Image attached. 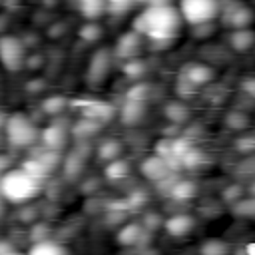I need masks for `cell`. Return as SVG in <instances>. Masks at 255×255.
Here are the masks:
<instances>
[{"label": "cell", "instance_id": "f35d334b", "mask_svg": "<svg viewBox=\"0 0 255 255\" xmlns=\"http://www.w3.org/2000/svg\"><path fill=\"white\" fill-rule=\"evenodd\" d=\"M6 251H12V245L8 241H0V253H6Z\"/></svg>", "mask_w": 255, "mask_h": 255}, {"label": "cell", "instance_id": "f1b7e54d", "mask_svg": "<svg viewBox=\"0 0 255 255\" xmlns=\"http://www.w3.org/2000/svg\"><path fill=\"white\" fill-rule=\"evenodd\" d=\"M78 36H80L84 42H96V40L102 36V28H100L96 22H88V24H84V26L80 28Z\"/></svg>", "mask_w": 255, "mask_h": 255}, {"label": "cell", "instance_id": "7a4b0ae2", "mask_svg": "<svg viewBox=\"0 0 255 255\" xmlns=\"http://www.w3.org/2000/svg\"><path fill=\"white\" fill-rule=\"evenodd\" d=\"M40 187H42V181L32 177L22 167L8 169L0 177V193H2L4 199L12 201V203H26V201H30L32 197L38 195Z\"/></svg>", "mask_w": 255, "mask_h": 255}, {"label": "cell", "instance_id": "277c9868", "mask_svg": "<svg viewBox=\"0 0 255 255\" xmlns=\"http://www.w3.org/2000/svg\"><path fill=\"white\" fill-rule=\"evenodd\" d=\"M179 16L191 26H203L219 16V0H181Z\"/></svg>", "mask_w": 255, "mask_h": 255}, {"label": "cell", "instance_id": "8fae6325", "mask_svg": "<svg viewBox=\"0 0 255 255\" xmlns=\"http://www.w3.org/2000/svg\"><path fill=\"white\" fill-rule=\"evenodd\" d=\"M141 173H143L147 179H151V181H163L165 177H169L171 169H169L167 161L155 153V155L147 157V159L141 163Z\"/></svg>", "mask_w": 255, "mask_h": 255}, {"label": "cell", "instance_id": "44dd1931", "mask_svg": "<svg viewBox=\"0 0 255 255\" xmlns=\"http://www.w3.org/2000/svg\"><path fill=\"white\" fill-rule=\"evenodd\" d=\"M22 169H26V171H28L32 177H36L38 181H42L44 177H48V175L52 173V169H50V167H48V165H46V163H44V161H42L38 155L30 157V159H28V161L22 165Z\"/></svg>", "mask_w": 255, "mask_h": 255}, {"label": "cell", "instance_id": "8992f818", "mask_svg": "<svg viewBox=\"0 0 255 255\" xmlns=\"http://www.w3.org/2000/svg\"><path fill=\"white\" fill-rule=\"evenodd\" d=\"M219 14H221L223 26H227L231 30L247 28L251 24V20H253L251 10L245 4H241L239 0H231V2L219 0Z\"/></svg>", "mask_w": 255, "mask_h": 255}, {"label": "cell", "instance_id": "74e56055", "mask_svg": "<svg viewBox=\"0 0 255 255\" xmlns=\"http://www.w3.org/2000/svg\"><path fill=\"white\" fill-rule=\"evenodd\" d=\"M249 96H253L255 94V88H253V80L251 78H245V82H243V86H241Z\"/></svg>", "mask_w": 255, "mask_h": 255}, {"label": "cell", "instance_id": "ac0fdd59", "mask_svg": "<svg viewBox=\"0 0 255 255\" xmlns=\"http://www.w3.org/2000/svg\"><path fill=\"white\" fill-rule=\"evenodd\" d=\"M253 32L249 28H239V30H233L231 36H229V44L235 52H247L251 46H253Z\"/></svg>", "mask_w": 255, "mask_h": 255}, {"label": "cell", "instance_id": "1f68e13d", "mask_svg": "<svg viewBox=\"0 0 255 255\" xmlns=\"http://www.w3.org/2000/svg\"><path fill=\"white\" fill-rule=\"evenodd\" d=\"M145 98H147V86H145V84H135V86L126 94V100L145 102Z\"/></svg>", "mask_w": 255, "mask_h": 255}, {"label": "cell", "instance_id": "cb8c5ba5", "mask_svg": "<svg viewBox=\"0 0 255 255\" xmlns=\"http://www.w3.org/2000/svg\"><path fill=\"white\" fill-rule=\"evenodd\" d=\"M169 191H171V195H173L175 199H189V197H193V195H195L197 187H195V183H193V181L179 179V181H175V183L169 187Z\"/></svg>", "mask_w": 255, "mask_h": 255}, {"label": "cell", "instance_id": "7402d4cb", "mask_svg": "<svg viewBox=\"0 0 255 255\" xmlns=\"http://www.w3.org/2000/svg\"><path fill=\"white\" fill-rule=\"evenodd\" d=\"M165 116L169 122L173 124H181L189 118V108L183 104V102H169L165 106Z\"/></svg>", "mask_w": 255, "mask_h": 255}, {"label": "cell", "instance_id": "9c48e42d", "mask_svg": "<svg viewBox=\"0 0 255 255\" xmlns=\"http://www.w3.org/2000/svg\"><path fill=\"white\" fill-rule=\"evenodd\" d=\"M78 106H80L84 118L96 120L98 124H104V122H108V120L114 116V108H112L108 102H104V100H94V98H90V100H82Z\"/></svg>", "mask_w": 255, "mask_h": 255}, {"label": "cell", "instance_id": "d590c367", "mask_svg": "<svg viewBox=\"0 0 255 255\" xmlns=\"http://www.w3.org/2000/svg\"><path fill=\"white\" fill-rule=\"evenodd\" d=\"M108 2V6H112V8H128L133 0H106Z\"/></svg>", "mask_w": 255, "mask_h": 255}, {"label": "cell", "instance_id": "ffe728a7", "mask_svg": "<svg viewBox=\"0 0 255 255\" xmlns=\"http://www.w3.org/2000/svg\"><path fill=\"white\" fill-rule=\"evenodd\" d=\"M129 173V163L128 161H124V159H112V161H108V165H106V169H104V175L108 177V179H112V181H120V179H124L126 175Z\"/></svg>", "mask_w": 255, "mask_h": 255}, {"label": "cell", "instance_id": "7c38bea8", "mask_svg": "<svg viewBox=\"0 0 255 255\" xmlns=\"http://www.w3.org/2000/svg\"><path fill=\"white\" fill-rule=\"evenodd\" d=\"M193 225H195V219L187 213H177L163 221V227L171 237H185L193 229Z\"/></svg>", "mask_w": 255, "mask_h": 255}, {"label": "cell", "instance_id": "603a6c76", "mask_svg": "<svg viewBox=\"0 0 255 255\" xmlns=\"http://www.w3.org/2000/svg\"><path fill=\"white\" fill-rule=\"evenodd\" d=\"M120 153H122V145H120L118 139H106V141H102L100 147H98V155H100V159H104V161H112V159L120 157Z\"/></svg>", "mask_w": 255, "mask_h": 255}, {"label": "cell", "instance_id": "836d02e7", "mask_svg": "<svg viewBox=\"0 0 255 255\" xmlns=\"http://www.w3.org/2000/svg\"><path fill=\"white\" fill-rule=\"evenodd\" d=\"M30 235H32V239H34V241H42V239H48V229H46V225L36 223Z\"/></svg>", "mask_w": 255, "mask_h": 255}, {"label": "cell", "instance_id": "ba28073f", "mask_svg": "<svg viewBox=\"0 0 255 255\" xmlns=\"http://www.w3.org/2000/svg\"><path fill=\"white\" fill-rule=\"evenodd\" d=\"M110 68H112V54H110V50H106V48L98 50L92 56L90 66H88V80L92 84H100L108 76Z\"/></svg>", "mask_w": 255, "mask_h": 255}, {"label": "cell", "instance_id": "d6986e66", "mask_svg": "<svg viewBox=\"0 0 255 255\" xmlns=\"http://www.w3.org/2000/svg\"><path fill=\"white\" fill-rule=\"evenodd\" d=\"M98 129H100V124H98L96 120H90V118H84V116H82V120H78V122L74 124L72 135H74L76 139H88V137L96 135Z\"/></svg>", "mask_w": 255, "mask_h": 255}, {"label": "cell", "instance_id": "60d3db41", "mask_svg": "<svg viewBox=\"0 0 255 255\" xmlns=\"http://www.w3.org/2000/svg\"><path fill=\"white\" fill-rule=\"evenodd\" d=\"M2 215H4V203L0 201V217H2Z\"/></svg>", "mask_w": 255, "mask_h": 255}, {"label": "cell", "instance_id": "9a60e30c", "mask_svg": "<svg viewBox=\"0 0 255 255\" xmlns=\"http://www.w3.org/2000/svg\"><path fill=\"white\" fill-rule=\"evenodd\" d=\"M78 10L88 22H94L108 10V2L106 0H80Z\"/></svg>", "mask_w": 255, "mask_h": 255}, {"label": "cell", "instance_id": "e575fe53", "mask_svg": "<svg viewBox=\"0 0 255 255\" xmlns=\"http://www.w3.org/2000/svg\"><path fill=\"white\" fill-rule=\"evenodd\" d=\"M237 149L239 151H251L253 149V137H245L237 141Z\"/></svg>", "mask_w": 255, "mask_h": 255}, {"label": "cell", "instance_id": "d6a6232c", "mask_svg": "<svg viewBox=\"0 0 255 255\" xmlns=\"http://www.w3.org/2000/svg\"><path fill=\"white\" fill-rule=\"evenodd\" d=\"M143 229L145 231H153V229H157L159 225H163V221H161V217L159 215H155V213H149V215H145V219H143Z\"/></svg>", "mask_w": 255, "mask_h": 255}, {"label": "cell", "instance_id": "484cf974", "mask_svg": "<svg viewBox=\"0 0 255 255\" xmlns=\"http://www.w3.org/2000/svg\"><path fill=\"white\" fill-rule=\"evenodd\" d=\"M82 167H84V155H82L80 151H72V153L64 159V169H66V173H68L70 177L78 175V173L82 171Z\"/></svg>", "mask_w": 255, "mask_h": 255}, {"label": "cell", "instance_id": "5bb4252c", "mask_svg": "<svg viewBox=\"0 0 255 255\" xmlns=\"http://www.w3.org/2000/svg\"><path fill=\"white\" fill-rule=\"evenodd\" d=\"M147 235V231L143 229L141 223H126L120 231H118V241L122 245H141L143 237Z\"/></svg>", "mask_w": 255, "mask_h": 255}, {"label": "cell", "instance_id": "52a82bcc", "mask_svg": "<svg viewBox=\"0 0 255 255\" xmlns=\"http://www.w3.org/2000/svg\"><path fill=\"white\" fill-rule=\"evenodd\" d=\"M141 46H143V36L137 34L135 30H129V32H126L118 38V42L114 46V54L118 58L131 60L141 52Z\"/></svg>", "mask_w": 255, "mask_h": 255}, {"label": "cell", "instance_id": "3957f363", "mask_svg": "<svg viewBox=\"0 0 255 255\" xmlns=\"http://www.w3.org/2000/svg\"><path fill=\"white\" fill-rule=\"evenodd\" d=\"M4 131H6L8 143H12L14 147H28L40 137V131H38L36 124L26 114L8 116L6 124H4Z\"/></svg>", "mask_w": 255, "mask_h": 255}, {"label": "cell", "instance_id": "e0dca14e", "mask_svg": "<svg viewBox=\"0 0 255 255\" xmlns=\"http://www.w3.org/2000/svg\"><path fill=\"white\" fill-rule=\"evenodd\" d=\"M28 255H68V249L52 239H42V241H34Z\"/></svg>", "mask_w": 255, "mask_h": 255}, {"label": "cell", "instance_id": "83f0119b", "mask_svg": "<svg viewBox=\"0 0 255 255\" xmlns=\"http://www.w3.org/2000/svg\"><path fill=\"white\" fill-rule=\"evenodd\" d=\"M124 72H126V76H128V78H131V80H139V78L145 74V62L131 58V60H128V62H126Z\"/></svg>", "mask_w": 255, "mask_h": 255}, {"label": "cell", "instance_id": "4dcf8cb0", "mask_svg": "<svg viewBox=\"0 0 255 255\" xmlns=\"http://www.w3.org/2000/svg\"><path fill=\"white\" fill-rule=\"evenodd\" d=\"M253 199H237L235 201V213L237 215H243V217H251L255 207H253Z\"/></svg>", "mask_w": 255, "mask_h": 255}, {"label": "cell", "instance_id": "4316f807", "mask_svg": "<svg viewBox=\"0 0 255 255\" xmlns=\"http://www.w3.org/2000/svg\"><path fill=\"white\" fill-rule=\"evenodd\" d=\"M199 251L201 255H229V247L221 239H207Z\"/></svg>", "mask_w": 255, "mask_h": 255}, {"label": "cell", "instance_id": "ab89813d", "mask_svg": "<svg viewBox=\"0 0 255 255\" xmlns=\"http://www.w3.org/2000/svg\"><path fill=\"white\" fill-rule=\"evenodd\" d=\"M0 255H22V253H18V251H14V249H12V251H6V253H0Z\"/></svg>", "mask_w": 255, "mask_h": 255}, {"label": "cell", "instance_id": "d4e9b609", "mask_svg": "<svg viewBox=\"0 0 255 255\" xmlns=\"http://www.w3.org/2000/svg\"><path fill=\"white\" fill-rule=\"evenodd\" d=\"M66 104H68V102H66V98H64V96L54 94V96H48V98L42 102V110H44L46 114H50V116H56V114L64 112Z\"/></svg>", "mask_w": 255, "mask_h": 255}, {"label": "cell", "instance_id": "8d00e7d4", "mask_svg": "<svg viewBox=\"0 0 255 255\" xmlns=\"http://www.w3.org/2000/svg\"><path fill=\"white\" fill-rule=\"evenodd\" d=\"M10 169V159L6 155H0V177Z\"/></svg>", "mask_w": 255, "mask_h": 255}, {"label": "cell", "instance_id": "30bf717a", "mask_svg": "<svg viewBox=\"0 0 255 255\" xmlns=\"http://www.w3.org/2000/svg\"><path fill=\"white\" fill-rule=\"evenodd\" d=\"M40 139L44 143L46 149H54V151H60L64 145H66V139H68V131L62 124H50L46 126L42 131H40Z\"/></svg>", "mask_w": 255, "mask_h": 255}, {"label": "cell", "instance_id": "b9f144b4", "mask_svg": "<svg viewBox=\"0 0 255 255\" xmlns=\"http://www.w3.org/2000/svg\"><path fill=\"white\" fill-rule=\"evenodd\" d=\"M141 2H143V0H141ZM145 2H149V0H145Z\"/></svg>", "mask_w": 255, "mask_h": 255}, {"label": "cell", "instance_id": "f546056e", "mask_svg": "<svg viewBox=\"0 0 255 255\" xmlns=\"http://www.w3.org/2000/svg\"><path fill=\"white\" fill-rule=\"evenodd\" d=\"M225 122H227V126H229L231 129H243L249 120H247V116H245L243 112H231Z\"/></svg>", "mask_w": 255, "mask_h": 255}, {"label": "cell", "instance_id": "4fadbf2b", "mask_svg": "<svg viewBox=\"0 0 255 255\" xmlns=\"http://www.w3.org/2000/svg\"><path fill=\"white\" fill-rule=\"evenodd\" d=\"M181 78L187 80L191 86L199 88V86L209 84L213 80V70L207 68V66H203V64H189V66H185Z\"/></svg>", "mask_w": 255, "mask_h": 255}, {"label": "cell", "instance_id": "5b68a950", "mask_svg": "<svg viewBox=\"0 0 255 255\" xmlns=\"http://www.w3.org/2000/svg\"><path fill=\"white\" fill-rule=\"evenodd\" d=\"M26 62H28V56H26L24 42L10 34L2 36L0 38V64L8 72H18L24 68Z\"/></svg>", "mask_w": 255, "mask_h": 255}, {"label": "cell", "instance_id": "2e32d148", "mask_svg": "<svg viewBox=\"0 0 255 255\" xmlns=\"http://www.w3.org/2000/svg\"><path fill=\"white\" fill-rule=\"evenodd\" d=\"M145 116V104L143 102H135V100H126L124 108H122V122L128 126L137 124L141 118Z\"/></svg>", "mask_w": 255, "mask_h": 255}, {"label": "cell", "instance_id": "6da1fadb", "mask_svg": "<svg viewBox=\"0 0 255 255\" xmlns=\"http://www.w3.org/2000/svg\"><path fill=\"white\" fill-rule=\"evenodd\" d=\"M181 16L171 4H149L135 20L133 30L153 44H169L181 26Z\"/></svg>", "mask_w": 255, "mask_h": 255}]
</instances>
